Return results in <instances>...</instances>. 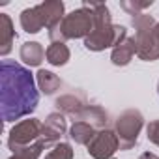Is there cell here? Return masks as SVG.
Masks as SVG:
<instances>
[{
  "mask_svg": "<svg viewBox=\"0 0 159 159\" xmlns=\"http://www.w3.org/2000/svg\"><path fill=\"white\" fill-rule=\"evenodd\" d=\"M39 94L34 75L13 60L0 62V114L4 122H15L36 111Z\"/></svg>",
  "mask_w": 159,
  "mask_h": 159,
  "instance_id": "1",
  "label": "cell"
},
{
  "mask_svg": "<svg viewBox=\"0 0 159 159\" xmlns=\"http://www.w3.org/2000/svg\"><path fill=\"white\" fill-rule=\"evenodd\" d=\"M94 13V30L84 39V47L88 51H105L109 47H116L122 39L127 38V30L120 25H112L111 11L103 2H84Z\"/></svg>",
  "mask_w": 159,
  "mask_h": 159,
  "instance_id": "2",
  "label": "cell"
},
{
  "mask_svg": "<svg viewBox=\"0 0 159 159\" xmlns=\"http://www.w3.org/2000/svg\"><path fill=\"white\" fill-rule=\"evenodd\" d=\"M94 30V13L88 6H83L79 10H73L67 13L60 25L52 26L49 30L51 41H66V39H77V38H88V34Z\"/></svg>",
  "mask_w": 159,
  "mask_h": 159,
  "instance_id": "3",
  "label": "cell"
},
{
  "mask_svg": "<svg viewBox=\"0 0 159 159\" xmlns=\"http://www.w3.org/2000/svg\"><path fill=\"white\" fill-rule=\"evenodd\" d=\"M155 25L157 23L148 13H139L131 19V26L135 28V49L140 60H159V41L153 32Z\"/></svg>",
  "mask_w": 159,
  "mask_h": 159,
  "instance_id": "4",
  "label": "cell"
},
{
  "mask_svg": "<svg viewBox=\"0 0 159 159\" xmlns=\"http://www.w3.org/2000/svg\"><path fill=\"white\" fill-rule=\"evenodd\" d=\"M142 125H144V116L137 109L124 111L116 118V135L120 140V150H131L137 144Z\"/></svg>",
  "mask_w": 159,
  "mask_h": 159,
  "instance_id": "5",
  "label": "cell"
},
{
  "mask_svg": "<svg viewBox=\"0 0 159 159\" xmlns=\"http://www.w3.org/2000/svg\"><path fill=\"white\" fill-rule=\"evenodd\" d=\"M41 127H43V124L38 118H28V120H23V122L15 124L11 127V131H10V137H8L10 150L11 152H17L19 148L30 146L36 140H39Z\"/></svg>",
  "mask_w": 159,
  "mask_h": 159,
  "instance_id": "6",
  "label": "cell"
},
{
  "mask_svg": "<svg viewBox=\"0 0 159 159\" xmlns=\"http://www.w3.org/2000/svg\"><path fill=\"white\" fill-rule=\"evenodd\" d=\"M116 150H120V140L116 131L111 129H99L88 142V153L94 159H112Z\"/></svg>",
  "mask_w": 159,
  "mask_h": 159,
  "instance_id": "7",
  "label": "cell"
},
{
  "mask_svg": "<svg viewBox=\"0 0 159 159\" xmlns=\"http://www.w3.org/2000/svg\"><path fill=\"white\" fill-rule=\"evenodd\" d=\"M66 129H67V124H66L64 114H62V112H51V114L45 118V122H43L41 137H39V139H41L43 142H47L49 146L58 144V140H60V137L66 133Z\"/></svg>",
  "mask_w": 159,
  "mask_h": 159,
  "instance_id": "8",
  "label": "cell"
},
{
  "mask_svg": "<svg viewBox=\"0 0 159 159\" xmlns=\"http://www.w3.org/2000/svg\"><path fill=\"white\" fill-rule=\"evenodd\" d=\"M39 17H41V23L45 28H52L56 25L62 23V19L66 17L64 15V2H60V0H47V2H41L36 6Z\"/></svg>",
  "mask_w": 159,
  "mask_h": 159,
  "instance_id": "9",
  "label": "cell"
},
{
  "mask_svg": "<svg viewBox=\"0 0 159 159\" xmlns=\"http://www.w3.org/2000/svg\"><path fill=\"white\" fill-rule=\"evenodd\" d=\"M56 109H58V112H62V114H69V116H73V118H77L79 120V116H81V112L84 111V107H86V101H84V98L83 96H75V94H66V96H60L58 99H56Z\"/></svg>",
  "mask_w": 159,
  "mask_h": 159,
  "instance_id": "10",
  "label": "cell"
},
{
  "mask_svg": "<svg viewBox=\"0 0 159 159\" xmlns=\"http://www.w3.org/2000/svg\"><path fill=\"white\" fill-rule=\"evenodd\" d=\"M19 56L26 66L38 67L43 62V58H47V51L38 41H26V43H23V47L19 51Z\"/></svg>",
  "mask_w": 159,
  "mask_h": 159,
  "instance_id": "11",
  "label": "cell"
},
{
  "mask_svg": "<svg viewBox=\"0 0 159 159\" xmlns=\"http://www.w3.org/2000/svg\"><path fill=\"white\" fill-rule=\"evenodd\" d=\"M137 54V49H135V38H125L122 39L114 49H112V54H111V60L114 66H127L131 62V58Z\"/></svg>",
  "mask_w": 159,
  "mask_h": 159,
  "instance_id": "12",
  "label": "cell"
},
{
  "mask_svg": "<svg viewBox=\"0 0 159 159\" xmlns=\"http://www.w3.org/2000/svg\"><path fill=\"white\" fill-rule=\"evenodd\" d=\"M13 39H15V28L10 15L0 13V56H6L11 51Z\"/></svg>",
  "mask_w": 159,
  "mask_h": 159,
  "instance_id": "13",
  "label": "cell"
},
{
  "mask_svg": "<svg viewBox=\"0 0 159 159\" xmlns=\"http://www.w3.org/2000/svg\"><path fill=\"white\" fill-rule=\"evenodd\" d=\"M79 120H83L86 124H90L94 129H107V124H109V114L98 107V105H86L84 111L81 112V116H79Z\"/></svg>",
  "mask_w": 159,
  "mask_h": 159,
  "instance_id": "14",
  "label": "cell"
},
{
  "mask_svg": "<svg viewBox=\"0 0 159 159\" xmlns=\"http://www.w3.org/2000/svg\"><path fill=\"white\" fill-rule=\"evenodd\" d=\"M36 79H38V86H39V90H41L45 96L54 94V92L60 88V84H62L60 77L54 75L52 71H47V69H39L38 75H36Z\"/></svg>",
  "mask_w": 159,
  "mask_h": 159,
  "instance_id": "15",
  "label": "cell"
},
{
  "mask_svg": "<svg viewBox=\"0 0 159 159\" xmlns=\"http://www.w3.org/2000/svg\"><path fill=\"white\" fill-rule=\"evenodd\" d=\"M69 56H71V52H69L67 45L62 41H54L47 47V62L51 66H66Z\"/></svg>",
  "mask_w": 159,
  "mask_h": 159,
  "instance_id": "16",
  "label": "cell"
},
{
  "mask_svg": "<svg viewBox=\"0 0 159 159\" xmlns=\"http://www.w3.org/2000/svg\"><path fill=\"white\" fill-rule=\"evenodd\" d=\"M94 135H96L94 127H92L90 124L83 122V120H77V122L71 125V129H69V137H71V140H75L77 144H86V146H88V142L94 139Z\"/></svg>",
  "mask_w": 159,
  "mask_h": 159,
  "instance_id": "17",
  "label": "cell"
},
{
  "mask_svg": "<svg viewBox=\"0 0 159 159\" xmlns=\"http://www.w3.org/2000/svg\"><path fill=\"white\" fill-rule=\"evenodd\" d=\"M21 26H23V30L28 32V34H38V32L43 28L41 17H39L36 6H34V8H26V10L21 11Z\"/></svg>",
  "mask_w": 159,
  "mask_h": 159,
  "instance_id": "18",
  "label": "cell"
},
{
  "mask_svg": "<svg viewBox=\"0 0 159 159\" xmlns=\"http://www.w3.org/2000/svg\"><path fill=\"white\" fill-rule=\"evenodd\" d=\"M45 148H49V144L39 139V140H36L34 144L25 146V148H19L17 152H13V155H11L10 159H38Z\"/></svg>",
  "mask_w": 159,
  "mask_h": 159,
  "instance_id": "19",
  "label": "cell"
},
{
  "mask_svg": "<svg viewBox=\"0 0 159 159\" xmlns=\"http://www.w3.org/2000/svg\"><path fill=\"white\" fill-rule=\"evenodd\" d=\"M153 4V0H142V2H139V0H122L120 2V8L122 10H125L129 15H139V13H142L146 8H150Z\"/></svg>",
  "mask_w": 159,
  "mask_h": 159,
  "instance_id": "20",
  "label": "cell"
},
{
  "mask_svg": "<svg viewBox=\"0 0 159 159\" xmlns=\"http://www.w3.org/2000/svg\"><path fill=\"white\" fill-rule=\"evenodd\" d=\"M45 159H73V148L67 142H58L45 155Z\"/></svg>",
  "mask_w": 159,
  "mask_h": 159,
  "instance_id": "21",
  "label": "cell"
},
{
  "mask_svg": "<svg viewBox=\"0 0 159 159\" xmlns=\"http://www.w3.org/2000/svg\"><path fill=\"white\" fill-rule=\"evenodd\" d=\"M146 133H148V140L153 142L155 146H159V120L150 122L146 127Z\"/></svg>",
  "mask_w": 159,
  "mask_h": 159,
  "instance_id": "22",
  "label": "cell"
},
{
  "mask_svg": "<svg viewBox=\"0 0 159 159\" xmlns=\"http://www.w3.org/2000/svg\"><path fill=\"white\" fill-rule=\"evenodd\" d=\"M139 159H159V157H157L155 153H152V152H144V153H142Z\"/></svg>",
  "mask_w": 159,
  "mask_h": 159,
  "instance_id": "23",
  "label": "cell"
},
{
  "mask_svg": "<svg viewBox=\"0 0 159 159\" xmlns=\"http://www.w3.org/2000/svg\"><path fill=\"white\" fill-rule=\"evenodd\" d=\"M153 32H155V38H157V41H159V23L155 25V28H153Z\"/></svg>",
  "mask_w": 159,
  "mask_h": 159,
  "instance_id": "24",
  "label": "cell"
},
{
  "mask_svg": "<svg viewBox=\"0 0 159 159\" xmlns=\"http://www.w3.org/2000/svg\"><path fill=\"white\" fill-rule=\"evenodd\" d=\"M157 92H159V81H157Z\"/></svg>",
  "mask_w": 159,
  "mask_h": 159,
  "instance_id": "25",
  "label": "cell"
}]
</instances>
